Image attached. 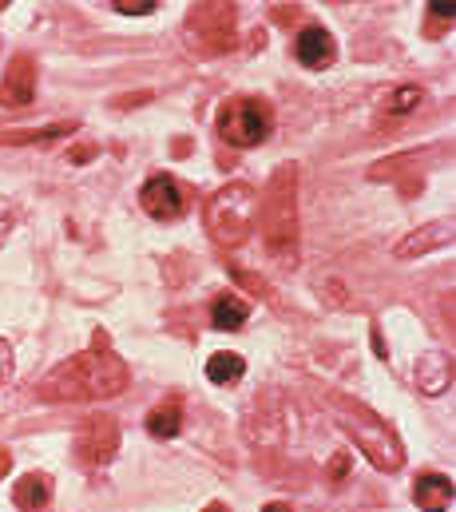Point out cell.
<instances>
[{
    "label": "cell",
    "instance_id": "cell-6",
    "mask_svg": "<svg viewBox=\"0 0 456 512\" xmlns=\"http://www.w3.org/2000/svg\"><path fill=\"white\" fill-rule=\"evenodd\" d=\"M187 44L199 56H223L238 44L234 4H195L187 16Z\"/></svg>",
    "mask_w": 456,
    "mask_h": 512
},
{
    "label": "cell",
    "instance_id": "cell-3",
    "mask_svg": "<svg viewBox=\"0 0 456 512\" xmlns=\"http://www.w3.org/2000/svg\"><path fill=\"white\" fill-rule=\"evenodd\" d=\"M262 231H266V247L286 266L298 258L302 219H298V167L294 163H282L270 175L266 203H262Z\"/></svg>",
    "mask_w": 456,
    "mask_h": 512
},
{
    "label": "cell",
    "instance_id": "cell-11",
    "mask_svg": "<svg viewBox=\"0 0 456 512\" xmlns=\"http://www.w3.org/2000/svg\"><path fill=\"white\" fill-rule=\"evenodd\" d=\"M449 239H453V223H449V219H441V223H425V227H417L413 235H405V239L393 247V255L397 258H421L425 251L445 247Z\"/></svg>",
    "mask_w": 456,
    "mask_h": 512
},
{
    "label": "cell",
    "instance_id": "cell-15",
    "mask_svg": "<svg viewBox=\"0 0 456 512\" xmlns=\"http://www.w3.org/2000/svg\"><path fill=\"white\" fill-rule=\"evenodd\" d=\"M183 429V409H179V401H167V405H159V409H151L147 413V433L151 437H175Z\"/></svg>",
    "mask_w": 456,
    "mask_h": 512
},
{
    "label": "cell",
    "instance_id": "cell-22",
    "mask_svg": "<svg viewBox=\"0 0 456 512\" xmlns=\"http://www.w3.org/2000/svg\"><path fill=\"white\" fill-rule=\"evenodd\" d=\"M8 374H12V346L0 338V385L8 382Z\"/></svg>",
    "mask_w": 456,
    "mask_h": 512
},
{
    "label": "cell",
    "instance_id": "cell-26",
    "mask_svg": "<svg viewBox=\"0 0 456 512\" xmlns=\"http://www.w3.org/2000/svg\"><path fill=\"white\" fill-rule=\"evenodd\" d=\"M0 8H4V0H0Z\"/></svg>",
    "mask_w": 456,
    "mask_h": 512
},
{
    "label": "cell",
    "instance_id": "cell-9",
    "mask_svg": "<svg viewBox=\"0 0 456 512\" xmlns=\"http://www.w3.org/2000/svg\"><path fill=\"white\" fill-rule=\"evenodd\" d=\"M32 100H36V60L12 56L0 80V108H28Z\"/></svg>",
    "mask_w": 456,
    "mask_h": 512
},
{
    "label": "cell",
    "instance_id": "cell-12",
    "mask_svg": "<svg viewBox=\"0 0 456 512\" xmlns=\"http://www.w3.org/2000/svg\"><path fill=\"white\" fill-rule=\"evenodd\" d=\"M413 501L425 512H445L453 505V481L445 473H421L413 485Z\"/></svg>",
    "mask_w": 456,
    "mask_h": 512
},
{
    "label": "cell",
    "instance_id": "cell-20",
    "mask_svg": "<svg viewBox=\"0 0 456 512\" xmlns=\"http://www.w3.org/2000/svg\"><path fill=\"white\" fill-rule=\"evenodd\" d=\"M16 223H20V203L8 199V195H0V247L8 243V235H12Z\"/></svg>",
    "mask_w": 456,
    "mask_h": 512
},
{
    "label": "cell",
    "instance_id": "cell-25",
    "mask_svg": "<svg viewBox=\"0 0 456 512\" xmlns=\"http://www.w3.org/2000/svg\"><path fill=\"white\" fill-rule=\"evenodd\" d=\"M203 512H230V509H227V505H219V501H215V505H207Z\"/></svg>",
    "mask_w": 456,
    "mask_h": 512
},
{
    "label": "cell",
    "instance_id": "cell-7",
    "mask_svg": "<svg viewBox=\"0 0 456 512\" xmlns=\"http://www.w3.org/2000/svg\"><path fill=\"white\" fill-rule=\"evenodd\" d=\"M143 211L155 219V223H171V219H183L187 215V187L171 175H155L143 183V195H139Z\"/></svg>",
    "mask_w": 456,
    "mask_h": 512
},
{
    "label": "cell",
    "instance_id": "cell-2",
    "mask_svg": "<svg viewBox=\"0 0 456 512\" xmlns=\"http://www.w3.org/2000/svg\"><path fill=\"white\" fill-rule=\"evenodd\" d=\"M326 405L334 409V421L349 433V441L369 457L373 469L397 473L405 465V445H401L397 429L385 417H377L365 401H357L349 393H326Z\"/></svg>",
    "mask_w": 456,
    "mask_h": 512
},
{
    "label": "cell",
    "instance_id": "cell-1",
    "mask_svg": "<svg viewBox=\"0 0 456 512\" xmlns=\"http://www.w3.org/2000/svg\"><path fill=\"white\" fill-rule=\"evenodd\" d=\"M127 366L123 358L108 350L104 334L96 338V350L72 354L68 362H60L44 382H40V397L44 401H100V397H115L127 389Z\"/></svg>",
    "mask_w": 456,
    "mask_h": 512
},
{
    "label": "cell",
    "instance_id": "cell-19",
    "mask_svg": "<svg viewBox=\"0 0 456 512\" xmlns=\"http://www.w3.org/2000/svg\"><path fill=\"white\" fill-rule=\"evenodd\" d=\"M76 131V124H52V128H32V131H4L0 143H52L60 135Z\"/></svg>",
    "mask_w": 456,
    "mask_h": 512
},
{
    "label": "cell",
    "instance_id": "cell-4",
    "mask_svg": "<svg viewBox=\"0 0 456 512\" xmlns=\"http://www.w3.org/2000/svg\"><path fill=\"white\" fill-rule=\"evenodd\" d=\"M254 215H258L254 187L250 183H227L223 191H215L207 199V235H211V243H219L223 251L242 247L254 231Z\"/></svg>",
    "mask_w": 456,
    "mask_h": 512
},
{
    "label": "cell",
    "instance_id": "cell-18",
    "mask_svg": "<svg viewBox=\"0 0 456 512\" xmlns=\"http://www.w3.org/2000/svg\"><path fill=\"white\" fill-rule=\"evenodd\" d=\"M246 302L242 298H234V294H223V298H215V306H211V322H215V330H238L242 322H246Z\"/></svg>",
    "mask_w": 456,
    "mask_h": 512
},
{
    "label": "cell",
    "instance_id": "cell-10",
    "mask_svg": "<svg viewBox=\"0 0 456 512\" xmlns=\"http://www.w3.org/2000/svg\"><path fill=\"white\" fill-rule=\"evenodd\" d=\"M294 56H298V64H306V68H330L334 56H338V44H334V36H330L322 24H306V28L294 36Z\"/></svg>",
    "mask_w": 456,
    "mask_h": 512
},
{
    "label": "cell",
    "instance_id": "cell-17",
    "mask_svg": "<svg viewBox=\"0 0 456 512\" xmlns=\"http://www.w3.org/2000/svg\"><path fill=\"white\" fill-rule=\"evenodd\" d=\"M421 100H425V88H417V84H405V88H393V92H385V100H381V112H385V116H409V112H417V108H421Z\"/></svg>",
    "mask_w": 456,
    "mask_h": 512
},
{
    "label": "cell",
    "instance_id": "cell-16",
    "mask_svg": "<svg viewBox=\"0 0 456 512\" xmlns=\"http://www.w3.org/2000/svg\"><path fill=\"white\" fill-rule=\"evenodd\" d=\"M242 374H246V362H242V354H234V350H219V354H211V362H207V378L215 385L238 382Z\"/></svg>",
    "mask_w": 456,
    "mask_h": 512
},
{
    "label": "cell",
    "instance_id": "cell-14",
    "mask_svg": "<svg viewBox=\"0 0 456 512\" xmlns=\"http://www.w3.org/2000/svg\"><path fill=\"white\" fill-rule=\"evenodd\" d=\"M449 378H453V370H449V358L445 354H425L417 362V389L421 393H445Z\"/></svg>",
    "mask_w": 456,
    "mask_h": 512
},
{
    "label": "cell",
    "instance_id": "cell-5",
    "mask_svg": "<svg viewBox=\"0 0 456 512\" xmlns=\"http://www.w3.org/2000/svg\"><path fill=\"white\" fill-rule=\"evenodd\" d=\"M215 128L230 147H258L274 131V112L254 96H234L219 108Z\"/></svg>",
    "mask_w": 456,
    "mask_h": 512
},
{
    "label": "cell",
    "instance_id": "cell-13",
    "mask_svg": "<svg viewBox=\"0 0 456 512\" xmlns=\"http://www.w3.org/2000/svg\"><path fill=\"white\" fill-rule=\"evenodd\" d=\"M12 501H16L24 512H44L48 509V501H52V481H48L44 473H28V477L16 481Z\"/></svg>",
    "mask_w": 456,
    "mask_h": 512
},
{
    "label": "cell",
    "instance_id": "cell-23",
    "mask_svg": "<svg viewBox=\"0 0 456 512\" xmlns=\"http://www.w3.org/2000/svg\"><path fill=\"white\" fill-rule=\"evenodd\" d=\"M8 469H12V457H8V449H0V481L8 477Z\"/></svg>",
    "mask_w": 456,
    "mask_h": 512
},
{
    "label": "cell",
    "instance_id": "cell-8",
    "mask_svg": "<svg viewBox=\"0 0 456 512\" xmlns=\"http://www.w3.org/2000/svg\"><path fill=\"white\" fill-rule=\"evenodd\" d=\"M115 449H119V425L104 413L88 417V425L76 433V453L88 465H108L115 457Z\"/></svg>",
    "mask_w": 456,
    "mask_h": 512
},
{
    "label": "cell",
    "instance_id": "cell-24",
    "mask_svg": "<svg viewBox=\"0 0 456 512\" xmlns=\"http://www.w3.org/2000/svg\"><path fill=\"white\" fill-rule=\"evenodd\" d=\"M262 512H294V509H290V505H266Z\"/></svg>",
    "mask_w": 456,
    "mask_h": 512
},
{
    "label": "cell",
    "instance_id": "cell-21",
    "mask_svg": "<svg viewBox=\"0 0 456 512\" xmlns=\"http://www.w3.org/2000/svg\"><path fill=\"white\" fill-rule=\"evenodd\" d=\"M115 12H123V16H151L155 4L151 0H115Z\"/></svg>",
    "mask_w": 456,
    "mask_h": 512
}]
</instances>
